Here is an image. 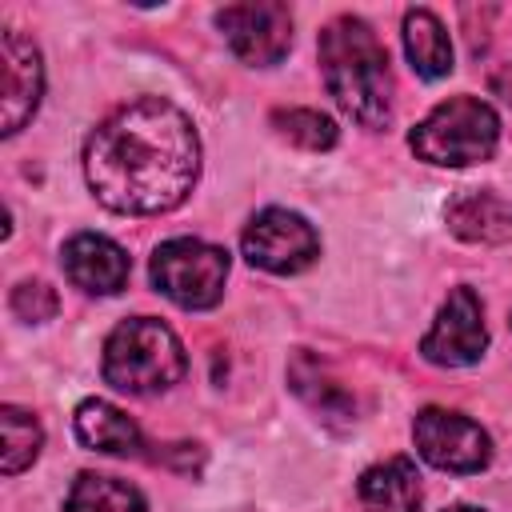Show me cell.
Returning <instances> with one entry per match:
<instances>
[{
  "label": "cell",
  "instance_id": "1",
  "mask_svg": "<svg viewBox=\"0 0 512 512\" xmlns=\"http://www.w3.org/2000/svg\"><path fill=\"white\" fill-rule=\"evenodd\" d=\"M84 176L96 200L124 216H160L188 200L200 176V136L184 108L140 96L116 108L84 144Z\"/></svg>",
  "mask_w": 512,
  "mask_h": 512
},
{
  "label": "cell",
  "instance_id": "2",
  "mask_svg": "<svg viewBox=\"0 0 512 512\" xmlns=\"http://www.w3.org/2000/svg\"><path fill=\"white\" fill-rule=\"evenodd\" d=\"M320 76L328 96L364 128L392 120V72L388 52L360 16H336L320 32Z\"/></svg>",
  "mask_w": 512,
  "mask_h": 512
},
{
  "label": "cell",
  "instance_id": "3",
  "mask_svg": "<svg viewBox=\"0 0 512 512\" xmlns=\"http://www.w3.org/2000/svg\"><path fill=\"white\" fill-rule=\"evenodd\" d=\"M188 372L184 344L152 316L120 320L104 340V380L128 396H156Z\"/></svg>",
  "mask_w": 512,
  "mask_h": 512
},
{
  "label": "cell",
  "instance_id": "4",
  "mask_svg": "<svg viewBox=\"0 0 512 512\" xmlns=\"http://www.w3.org/2000/svg\"><path fill=\"white\" fill-rule=\"evenodd\" d=\"M408 144L420 160L440 168L484 164L500 144V116L480 96H452L412 128Z\"/></svg>",
  "mask_w": 512,
  "mask_h": 512
},
{
  "label": "cell",
  "instance_id": "5",
  "mask_svg": "<svg viewBox=\"0 0 512 512\" xmlns=\"http://www.w3.org/2000/svg\"><path fill=\"white\" fill-rule=\"evenodd\" d=\"M152 284L172 304H180L188 312H204V308L220 304V296H224L228 252L208 240H196V236L164 240L152 252Z\"/></svg>",
  "mask_w": 512,
  "mask_h": 512
},
{
  "label": "cell",
  "instance_id": "6",
  "mask_svg": "<svg viewBox=\"0 0 512 512\" xmlns=\"http://www.w3.org/2000/svg\"><path fill=\"white\" fill-rule=\"evenodd\" d=\"M240 248H244L252 268L292 276V272H304L320 256V236L300 212L264 208L248 220V228L240 236Z\"/></svg>",
  "mask_w": 512,
  "mask_h": 512
},
{
  "label": "cell",
  "instance_id": "7",
  "mask_svg": "<svg viewBox=\"0 0 512 512\" xmlns=\"http://www.w3.org/2000/svg\"><path fill=\"white\" fill-rule=\"evenodd\" d=\"M412 440H416L420 460H428L440 472L468 476V472H480L492 460L488 432L476 420H468L460 412H448V408H424V412H416Z\"/></svg>",
  "mask_w": 512,
  "mask_h": 512
},
{
  "label": "cell",
  "instance_id": "8",
  "mask_svg": "<svg viewBox=\"0 0 512 512\" xmlns=\"http://www.w3.org/2000/svg\"><path fill=\"white\" fill-rule=\"evenodd\" d=\"M216 28L224 32L228 48L252 68L280 64L292 44V12L288 4H276V0L228 4L216 12Z\"/></svg>",
  "mask_w": 512,
  "mask_h": 512
},
{
  "label": "cell",
  "instance_id": "9",
  "mask_svg": "<svg viewBox=\"0 0 512 512\" xmlns=\"http://www.w3.org/2000/svg\"><path fill=\"white\" fill-rule=\"evenodd\" d=\"M484 348H488V328H484L480 296L472 288H452L432 328L420 340V356L440 368H464V364H476Z\"/></svg>",
  "mask_w": 512,
  "mask_h": 512
},
{
  "label": "cell",
  "instance_id": "10",
  "mask_svg": "<svg viewBox=\"0 0 512 512\" xmlns=\"http://www.w3.org/2000/svg\"><path fill=\"white\" fill-rule=\"evenodd\" d=\"M0 56H4V136H16L40 108L44 96V64H40V48L16 32L4 28L0 36Z\"/></svg>",
  "mask_w": 512,
  "mask_h": 512
},
{
  "label": "cell",
  "instance_id": "11",
  "mask_svg": "<svg viewBox=\"0 0 512 512\" xmlns=\"http://www.w3.org/2000/svg\"><path fill=\"white\" fill-rule=\"evenodd\" d=\"M60 264H64V276L80 292H92V296H116L128 284V272H132L128 252L116 240L100 236V232H76L64 244Z\"/></svg>",
  "mask_w": 512,
  "mask_h": 512
},
{
  "label": "cell",
  "instance_id": "12",
  "mask_svg": "<svg viewBox=\"0 0 512 512\" xmlns=\"http://www.w3.org/2000/svg\"><path fill=\"white\" fill-rule=\"evenodd\" d=\"M448 228L472 244H508L512 240V196L492 188L464 192L448 204Z\"/></svg>",
  "mask_w": 512,
  "mask_h": 512
},
{
  "label": "cell",
  "instance_id": "13",
  "mask_svg": "<svg viewBox=\"0 0 512 512\" xmlns=\"http://www.w3.org/2000/svg\"><path fill=\"white\" fill-rule=\"evenodd\" d=\"M356 496L364 512H420V472L408 456H392L360 472Z\"/></svg>",
  "mask_w": 512,
  "mask_h": 512
},
{
  "label": "cell",
  "instance_id": "14",
  "mask_svg": "<svg viewBox=\"0 0 512 512\" xmlns=\"http://www.w3.org/2000/svg\"><path fill=\"white\" fill-rule=\"evenodd\" d=\"M76 440L92 452H112V456H136L144 448L140 428L128 420V412H120L108 400H84L72 416Z\"/></svg>",
  "mask_w": 512,
  "mask_h": 512
},
{
  "label": "cell",
  "instance_id": "15",
  "mask_svg": "<svg viewBox=\"0 0 512 512\" xmlns=\"http://www.w3.org/2000/svg\"><path fill=\"white\" fill-rule=\"evenodd\" d=\"M404 52H408V64L416 76L424 80H440L452 72V40H448V28L440 24L436 12L428 8H412L404 16Z\"/></svg>",
  "mask_w": 512,
  "mask_h": 512
},
{
  "label": "cell",
  "instance_id": "16",
  "mask_svg": "<svg viewBox=\"0 0 512 512\" xmlns=\"http://www.w3.org/2000/svg\"><path fill=\"white\" fill-rule=\"evenodd\" d=\"M64 512H148V504H144L140 488H132L128 480L80 472L68 488Z\"/></svg>",
  "mask_w": 512,
  "mask_h": 512
},
{
  "label": "cell",
  "instance_id": "17",
  "mask_svg": "<svg viewBox=\"0 0 512 512\" xmlns=\"http://www.w3.org/2000/svg\"><path fill=\"white\" fill-rule=\"evenodd\" d=\"M288 380H292L296 396L308 400V408H316L324 420H336V416L348 420V416H352V400H348V392L328 376V368H324L316 356L296 352L292 364H288Z\"/></svg>",
  "mask_w": 512,
  "mask_h": 512
},
{
  "label": "cell",
  "instance_id": "18",
  "mask_svg": "<svg viewBox=\"0 0 512 512\" xmlns=\"http://www.w3.org/2000/svg\"><path fill=\"white\" fill-rule=\"evenodd\" d=\"M0 428H4V476H16L24 472L36 456H40V444H44V428L32 412L16 408V404H4L0 408Z\"/></svg>",
  "mask_w": 512,
  "mask_h": 512
},
{
  "label": "cell",
  "instance_id": "19",
  "mask_svg": "<svg viewBox=\"0 0 512 512\" xmlns=\"http://www.w3.org/2000/svg\"><path fill=\"white\" fill-rule=\"evenodd\" d=\"M272 128L288 144L308 148V152H328L336 144V124L316 108H276L272 112Z\"/></svg>",
  "mask_w": 512,
  "mask_h": 512
},
{
  "label": "cell",
  "instance_id": "20",
  "mask_svg": "<svg viewBox=\"0 0 512 512\" xmlns=\"http://www.w3.org/2000/svg\"><path fill=\"white\" fill-rule=\"evenodd\" d=\"M12 312L20 316V320H28V324H44V320H52L56 316V308H60V300H56V292L44 284V280H20L16 288H12Z\"/></svg>",
  "mask_w": 512,
  "mask_h": 512
},
{
  "label": "cell",
  "instance_id": "21",
  "mask_svg": "<svg viewBox=\"0 0 512 512\" xmlns=\"http://www.w3.org/2000/svg\"><path fill=\"white\" fill-rule=\"evenodd\" d=\"M444 512H484V508H472V504H452V508H444Z\"/></svg>",
  "mask_w": 512,
  "mask_h": 512
}]
</instances>
